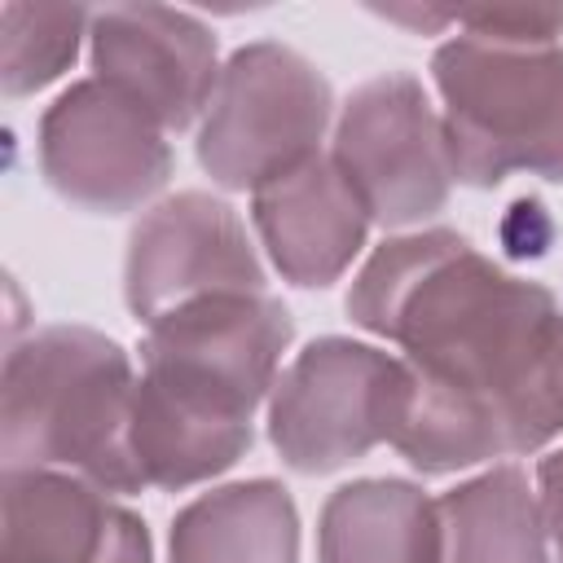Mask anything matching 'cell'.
<instances>
[{"mask_svg": "<svg viewBox=\"0 0 563 563\" xmlns=\"http://www.w3.org/2000/svg\"><path fill=\"white\" fill-rule=\"evenodd\" d=\"M330 158L383 229H409L440 216L457 180L444 119L431 110L427 88L405 70L378 75L343 101Z\"/></svg>", "mask_w": 563, "mask_h": 563, "instance_id": "7", "label": "cell"}, {"mask_svg": "<svg viewBox=\"0 0 563 563\" xmlns=\"http://www.w3.org/2000/svg\"><path fill=\"white\" fill-rule=\"evenodd\" d=\"M387 18L409 26L457 22L479 40H506V44H559L563 35V9H550V4H484V9H444V13L387 9Z\"/></svg>", "mask_w": 563, "mask_h": 563, "instance_id": "17", "label": "cell"}, {"mask_svg": "<svg viewBox=\"0 0 563 563\" xmlns=\"http://www.w3.org/2000/svg\"><path fill=\"white\" fill-rule=\"evenodd\" d=\"M537 488H541V519H545V537L554 541V554L563 563V449L541 457L537 466Z\"/></svg>", "mask_w": 563, "mask_h": 563, "instance_id": "19", "label": "cell"}, {"mask_svg": "<svg viewBox=\"0 0 563 563\" xmlns=\"http://www.w3.org/2000/svg\"><path fill=\"white\" fill-rule=\"evenodd\" d=\"M559 299L453 229L387 238L347 290V317L405 352L413 409L391 440L422 475L519 453V405L550 347Z\"/></svg>", "mask_w": 563, "mask_h": 563, "instance_id": "1", "label": "cell"}, {"mask_svg": "<svg viewBox=\"0 0 563 563\" xmlns=\"http://www.w3.org/2000/svg\"><path fill=\"white\" fill-rule=\"evenodd\" d=\"M334 92L325 75L277 40H255L220 66L198 128V163L220 189H264L317 158Z\"/></svg>", "mask_w": 563, "mask_h": 563, "instance_id": "6", "label": "cell"}, {"mask_svg": "<svg viewBox=\"0 0 563 563\" xmlns=\"http://www.w3.org/2000/svg\"><path fill=\"white\" fill-rule=\"evenodd\" d=\"M167 563H299V510L277 479L211 488L172 519Z\"/></svg>", "mask_w": 563, "mask_h": 563, "instance_id": "14", "label": "cell"}, {"mask_svg": "<svg viewBox=\"0 0 563 563\" xmlns=\"http://www.w3.org/2000/svg\"><path fill=\"white\" fill-rule=\"evenodd\" d=\"M40 172L66 202L123 216L172 176L163 128L101 79L70 84L40 119Z\"/></svg>", "mask_w": 563, "mask_h": 563, "instance_id": "8", "label": "cell"}, {"mask_svg": "<svg viewBox=\"0 0 563 563\" xmlns=\"http://www.w3.org/2000/svg\"><path fill=\"white\" fill-rule=\"evenodd\" d=\"M295 321L273 295H207L145 330L132 396V457L145 488H194L255 440Z\"/></svg>", "mask_w": 563, "mask_h": 563, "instance_id": "2", "label": "cell"}, {"mask_svg": "<svg viewBox=\"0 0 563 563\" xmlns=\"http://www.w3.org/2000/svg\"><path fill=\"white\" fill-rule=\"evenodd\" d=\"M132 361L88 325H44L4 356V471H70L106 493H141L132 457Z\"/></svg>", "mask_w": 563, "mask_h": 563, "instance_id": "3", "label": "cell"}, {"mask_svg": "<svg viewBox=\"0 0 563 563\" xmlns=\"http://www.w3.org/2000/svg\"><path fill=\"white\" fill-rule=\"evenodd\" d=\"M440 563H550L541 501L519 466H493L440 501Z\"/></svg>", "mask_w": 563, "mask_h": 563, "instance_id": "15", "label": "cell"}, {"mask_svg": "<svg viewBox=\"0 0 563 563\" xmlns=\"http://www.w3.org/2000/svg\"><path fill=\"white\" fill-rule=\"evenodd\" d=\"M251 220L273 268L290 286H330L347 273L365 246L369 211L339 172L334 158L317 154L295 172L251 194Z\"/></svg>", "mask_w": 563, "mask_h": 563, "instance_id": "12", "label": "cell"}, {"mask_svg": "<svg viewBox=\"0 0 563 563\" xmlns=\"http://www.w3.org/2000/svg\"><path fill=\"white\" fill-rule=\"evenodd\" d=\"M413 409V369L383 347L325 334L268 391V440L299 475H325L396 440Z\"/></svg>", "mask_w": 563, "mask_h": 563, "instance_id": "5", "label": "cell"}, {"mask_svg": "<svg viewBox=\"0 0 563 563\" xmlns=\"http://www.w3.org/2000/svg\"><path fill=\"white\" fill-rule=\"evenodd\" d=\"M207 295H264V264L229 202L185 189L132 229L123 299L136 321L154 325L172 308Z\"/></svg>", "mask_w": 563, "mask_h": 563, "instance_id": "9", "label": "cell"}, {"mask_svg": "<svg viewBox=\"0 0 563 563\" xmlns=\"http://www.w3.org/2000/svg\"><path fill=\"white\" fill-rule=\"evenodd\" d=\"M4 563H154L150 528L70 471H4Z\"/></svg>", "mask_w": 563, "mask_h": 563, "instance_id": "11", "label": "cell"}, {"mask_svg": "<svg viewBox=\"0 0 563 563\" xmlns=\"http://www.w3.org/2000/svg\"><path fill=\"white\" fill-rule=\"evenodd\" d=\"M435 501L409 479H352L317 519V563H440Z\"/></svg>", "mask_w": 563, "mask_h": 563, "instance_id": "13", "label": "cell"}, {"mask_svg": "<svg viewBox=\"0 0 563 563\" xmlns=\"http://www.w3.org/2000/svg\"><path fill=\"white\" fill-rule=\"evenodd\" d=\"M453 176L493 189L515 172L563 185V44L457 35L431 57Z\"/></svg>", "mask_w": 563, "mask_h": 563, "instance_id": "4", "label": "cell"}, {"mask_svg": "<svg viewBox=\"0 0 563 563\" xmlns=\"http://www.w3.org/2000/svg\"><path fill=\"white\" fill-rule=\"evenodd\" d=\"M84 26H92V13L79 4H4L0 9L4 92L26 97L53 84L75 62Z\"/></svg>", "mask_w": 563, "mask_h": 563, "instance_id": "16", "label": "cell"}, {"mask_svg": "<svg viewBox=\"0 0 563 563\" xmlns=\"http://www.w3.org/2000/svg\"><path fill=\"white\" fill-rule=\"evenodd\" d=\"M92 70L101 84L141 106L158 128H189L207 114L220 84L216 35L180 9L114 4L92 13Z\"/></svg>", "mask_w": 563, "mask_h": 563, "instance_id": "10", "label": "cell"}, {"mask_svg": "<svg viewBox=\"0 0 563 563\" xmlns=\"http://www.w3.org/2000/svg\"><path fill=\"white\" fill-rule=\"evenodd\" d=\"M554 435H563V308H559L550 347L519 405V453H532Z\"/></svg>", "mask_w": 563, "mask_h": 563, "instance_id": "18", "label": "cell"}]
</instances>
